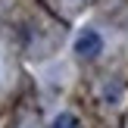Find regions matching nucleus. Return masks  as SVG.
<instances>
[{
  "label": "nucleus",
  "instance_id": "f257e3e1",
  "mask_svg": "<svg viewBox=\"0 0 128 128\" xmlns=\"http://www.w3.org/2000/svg\"><path fill=\"white\" fill-rule=\"evenodd\" d=\"M75 53L81 60H94V56L103 53V34L97 28H81L78 38H75Z\"/></svg>",
  "mask_w": 128,
  "mask_h": 128
},
{
  "label": "nucleus",
  "instance_id": "f03ea898",
  "mask_svg": "<svg viewBox=\"0 0 128 128\" xmlns=\"http://www.w3.org/2000/svg\"><path fill=\"white\" fill-rule=\"evenodd\" d=\"M50 128H81V122L72 116V112H60V116L50 122Z\"/></svg>",
  "mask_w": 128,
  "mask_h": 128
}]
</instances>
